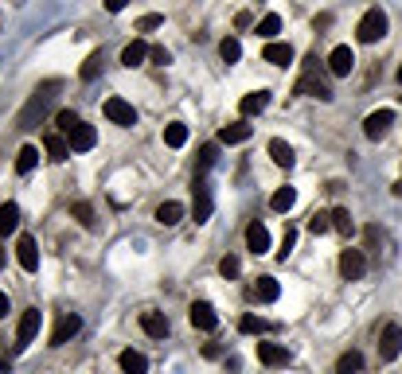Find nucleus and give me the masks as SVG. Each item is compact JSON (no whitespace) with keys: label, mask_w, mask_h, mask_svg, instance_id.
<instances>
[{"label":"nucleus","mask_w":402,"mask_h":374,"mask_svg":"<svg viewBox=\"0 0 402 374\" xmlns=\"http://www.w3.org/2000/svg\"><path fill=\"white\" fill-rule=\"evenodd\" d=\"M55 90H59V82H43L36 94H32V102H27L24 113H20V129H36V121L43 117L51 109V102H55Z\"/></svg>","instance_id":"nucleus-1"},{"label":"nucleus","mask_w":402,"mask_h":374,"mask_svg":"<svg viewBox=\"0 0 402 374\" xmlns=\"http://www.w3.org/2000/svg\"><path fill=\"white\" fill-rule=\"evenodd\" d=\"M387 27H390L387 12H383V8H371V12H364V20L355 27V39H359V43H379V39L387 36Z\"/></svg>","instance_id":"nucleus-2"},{"label":"nucleus","mask_w":402,"mask_h":374,"mask_svg":"<svg viewBox=\"0 0 402 374\" xmlns=\"http://www.w3.org/2000/svg\"><path fill=\"white\" fill-rule=\"evenodd\" d=\"M297 94H309V97H320V102H332V86L317 74V59H305V74L297 82Z\"/></svg>","instance_id":"nucleus-3"},{"label":"nucleus","mask_w":402,"mask_h":374,"mask_svg":"<svg viewBox=\"0 0 402 374\" xmlns=\"http://www.w3.org/2000/svg\"><path fill=\"white\" fill-rule=\"evenodd\" d=\"M390 125H394V109H375V113H367L364 121V137L367 141H383L390 133Z\"/></svg>","instance_id":"nucleus-4"},{"label":"nucleus","mask_w":402,"mask_h":374,"mask_svg":"<svg viewBox=\"0 0 402 374\" xmlns=\"http://www.w3.org/2000/svg\"><path fill=\"white\" fill-rule=\"evenodd\" d=\"M102 113L113 121V125H122V129H129V125H137V109L125 102V97H106V106H102Z\"/></svg>","instance_id":"nucleus-5"},{"label":"nucleus","mask_w":402,"mask_h":374,"mask_svg":"<svg viewBox=\"0 0 402 374\" xmlns=\"http://www.w3.org/2000/svg\"><path fill=\"white\" fill-rule=\"evenodd\" d=\"M402 355V327L399 324H387L383 336H379V359L383 362H394Z\"/></svg>","instance_id":"nucleus-6"},{"label":"nucleus","mask_w":402,"mask_h":374,"mask_svg":"<svg viewBox=\"0 0 402 374\" xmlns=\"http://www.w3.org/2000/svg\"><path fill=\"white\" fill-rule=\"evenodd\" d=\"M192 218L195 222L211 218V187L203 180H192Z\"/></svg>","instance_id":"nucleus-7"},{"label":"nucleus","mask_w":402,"mask_h":374,"mask_svg":"<svg viewBox=\"0 0 402 374\" xmlns=\"http://www.w3.org/2000/svg\"><path fill=\"white\" fill-rule=\"evenodd\" d=\"M16 261H20L24 273H36L39 269V246L32 234H20V242H16Z\"/></svg>","instance_id":"nucleus-8"},{"label":"nucleus","mask_w":402,"mask_h":374,"mask_svg":"<svg viewBox=\"0 0 402 374\" xmlns=\"http://www.w3.org/2000/svg\"><path fill=\"white\" fill-rule=\"evenodd\" d=\"M39 324H43V312H39V308H27V312L20 316V327H16V347H27V343L39 336Z\"/></svg>","instance_id":"nucleus-9"},{"label":"nucleus","mask_w":402,"mask_h":374,"mask_svg":"<svg viewBox=\"0 0 402 374\" xmlns=\"http://www.w3.org/2000/svg\"><path fill=\"white\" fill-rule=\"evenodd\" d=\"M188 320H192V327H199V331H215V327H219V316H215V308H211L208 301H195L192 308H188Z\"/></svg>","instance_id":"nucleus-10"},{"label":"nucleus","mask_w":402,"mask_h":374,"mask_svg":"<svg viewBox=\"0 0 402 374\" xmlns=\"http://www.w3.org/2000/svg\"><path fill=\"white\" fill-rule=\"evenodd\" d=\"M258 362H262V366H289L293 351L281 347V343H258Z\"/></svg>","instance_id":"nucleus-11"},{"label":"nucleus","mask_w":402,"mask_h":374,"mask_svg":"<svg viewBox=\"0 0 402 374\" xmlns=\"http://www.w3.org/2000/svg\"><path fill=\"white\" fill-rule=\"evenodd\" d=\"M67 145H71V152H90V148L98 145L94 125H86V121H78V125L71 129V137H67Z\"/></svg>","instance_id":"nucleus-12"},{"label":"nucleus","mask_w":402,"mask_h":374,"mask_svg":"<svg viewBox=\"0 0 402 374\" xmlns=\"http://www.w3.org/2000/svg\"><path fill=\"white\" fill-rule=\"evenodd\" d=\"M340 273L348 281H359L367 273V257H364V250H344L340 254Z\"/></svg>","instance_id":"nucleus-13"},{"label":"nucleus","mask_w":402,"mask_h":374,"mask_svg":"<svg viewBox=\"0 0 402 374\" xmlns=\"http://www.w3.org/2000/svg\"><path fill=\"white\" fill-rule=\"evenodd\" d=\"M246 250H250V254H258V257L269 250V230H266V222H258V218H254V222L246 226Z\"/></svg>","instance_id":"nucleus-14"},{"label":"nucleus","mask_w":402,"mask_h":374,"mask_svg":"<svg viewBox=\"0 0 402 374\" xmlns=\"http://www.w3.org/2000/svg\"><path fill=\"white\" fill-rule=\"evenodd\" d=\"M352 67H355V51L352 47H336L328 55V71L336 74V78H348V74H352Z\"/></svg>","instance_id":"nucleus-15"},{"label":"nucleus","mask_w":402,"mask_h":374,"mask_svg":"<svg viewBox=\"0 0 402 374\" xmlns=\"http://www.w3.org/2000/svg\"><path fill=\"white\" fill-rule=\"evenodd\" d=\"M78 327H82V320H78L74 312H67L59 324H55V331H51V347H63L71 336H78Z\"/></svg>","instance_id":"nucleus-16"},{"label":"nucleus","mask_w":402,"mask_h":374,"mask_svg":"<svg viewBox=\"0 0 402 374\" xmlns=\"http://www.w3.org/2000/svg\"><path fill=\"white\" fill-rule=\"evenodd\" d=\"M250 125L246 121H231V125H223L219 129V145H243V141H250Z\"/></svg>","instance_id":"nucleus-17"},{"label":"nucleus","mask_w":402,"mask_h":374,"mask_svg":"<svg viewBox=\"0 0 402 374\" xmlns=\"http://www.w3.org/2000/svg\"><path fill=\"white\" fill-rule=\"evenodd\" d=\"M43 152H47V160L63 164V160L71 156V145H67V137H63V133H47V137H43Z\"/></svg>","instance_id":"nucleus-18"},{"label":"nucleus","mask_w":402,"mask_h":374,"mask_svg":"<svg viewBox=\"0 0 402 374\" xmlns=\"http://www.w3.org/2000/svg\"><path fill=\"white\" fill-rule=\"evenodd\" d=\"M141 327H145V336L164 339L168 336V316L164 312H141Z\"/></svg>","instance_id":"nucleus-19"},{"label":"nucleus","mask_w":402,"mask_h":374,"mask_svg":"<svg viewBox=\"0 0 402 374\" xmlns=\"http://www.w3.org/2000/svg\"><path fill=\"white\" fill-rule=\"evenodd\" d=\"M250 296H254V301H262V304H273V301L281 296L278 277H258V285L250 289Z\"/></svg>","instance_id":"nucleus-20"},{"label":"nucleus","mask_w":402,"mask_h":374,"mask_svg":"<svg viewBox=\"0 0 402 374\" xmlns=\"http://www.w3.org/2000/svg\"><path fill=\"white\" fill-rule=\"evenodd\" d=\"M118 366H122L125 374H148V359L141 355V351H133V347L118 355Z\"/></svg>","instance_id":"nucleus-21"},{"label":"nucleus","mask_w":402,"mask_h":374,"mask_svg":"<svg viewBox=\"0 0 402 374\" xmlns=\"http://www.w3.org/2000/svg\"><path fill=\"white\" fill-rule=\"evenodd\" d=\"M269 160H273L278 168H293V164H297V152H293L281 137H273V141H269Z\"/></svg>","instance_id":"nucleus-22"},{"label":"nucleus","mask_w":402,"mask_h":374,"mask_svg":"<svg viewBox=\"0 0 402 374\" xmlns=\"http://www.w3.org/2000/svg\"><path fill=\"white\" fill-rule=\"evenodd\" d=\"M269 106V90H250V94L238 102V109H243V117H254V113H262V109Z\"/></svg>","instance_id":"nucleus-23"},{"label":"nucleus","mask_w":402,"mask_h":374,"mask_svg":"<svg viewBox=\"0 0 402 374\" xmlns=\"http://www.w3.org/2000/svg\"><path fill=\"white\" fill-rule=\"evenodd\" d=\"M262 59L273 62V67H289V62H293V47H289V43H278V39H273V43H266Z\"/></svg>","instance_id":"nucleus-24"},{"label":"nucleus","mask_w":402,"mask_h":374,"mask_svg":"<svg viewBox=\"0 0 402 374\" xmlns=\"http://www.w3.org/2000/svg\"><path fill=\"white\" fill-rule=\"evenodd\" d=\"M145 59H148V43H145V39H133V43L122 51V67H129V71H133V67H141Z\"/></svg>","instance_id":"nucleus-25"},{"label":"nucleus","mask_w":402,"mask_h":374,"mask_svg":"<svg viewBox=\"0 0 402 374\" xmlns=\"http://www.w3.org/2000/svg\"><path fill=\"white\" fill-rule=\"evenodd\" d=\"M164 145L168 148L188 145V125H183V121H168V125H164Z\"/></svg>","instance_id":"nucleus-26"},{"label":"nucleus","mask_w":402,"mask_h":374,"mask_svg":"<svg viewBox=\"0 0 402 374\" xmlns=\"http://www.w3.org/2000/svg\"><path fill=\"white\" fill-rule=\"evenodd\" d=\"M180 218H183V207L176 203V199H168V203L157 207V222H160V226H176Z\"/></svg>","instance_id":"nucleus-27"},{"label":"nucleus","mask_w":402,"mask_h":374,"mask_svg":"<svg viewBox=\"0 0 402 374\" xmlns=\"http://www.w3.org/2000/svg\"><path fill=\"white\" fill-rule=\"evenodd\" d=\"M16 226H20V207L0 203V234H16Z\"/></svg>","instance_id":"nucleus-28"},{"label":"nucleus","mask_w":402,"mask_h":374,"mask_svg":"<svg viewBox=\"0 0 402 374\" xmlns=\"http://www.w3.org/2000/svg\"><path fill=\"white\" fill-rule=\"evenodd\" d=\"M269 207H273V211H281V215H285V211H293V207H297V191H293V187H278V191L269 195Z\"/></svg>","instance_id":"nucleus-29"},{"label":"nucleus","mask_w":402,"mask_h":374,"mask_svg":"<svg viewBox=\"0 0 402 374\" xmlns=\"http://www.w3.org/2000/svg\"><path fill=\"white\" fill-rule=\"evenodd\" d=\"M36 164H39V148L36 145H24V148H20V156H16V172L27 176V172H36Z\"/></svg>","instance_id":"nucleus-30"},{"label":"nucleus","mask_w":402,"mask_h":374,"mask_svg":"<svg viewBox=\"0 0 402 374\" xmlns=\"http://www.w3.org/2000/svg\"><path fill=\"white\" fill-rule=\"evenodd\" d=\"M269 327H273V324H266L262 316H250V312L238 320V331H243V336H262V331H269Z\"/></svg>","instance_id":"nucleus-31"},{"label":"nucleus","mask_w":402,"mask_h":374,"mask_svg":"<svg viewBox=\"0 0 402 374\" xmlns=\"http://www.w3.org/2000/svg\"><path fill=\"white\" fill-rule=\"evenodd\" d=\"M219 160V145H203L199 148V164H195V180H203V172Z\"/></svg>","instance_id":"nucleus-32"},{"label":"nucleus","mask_w":402,"mask_h":374,"mask_svg":"<svg viewBox=\"0 0 402 374\" xmlns=\"http://www.w3.org/2000/svg\"><path fill=\"white\" fill-rule=\"evenodd\" d=\"M359 366H364V355L359 351H344L340 362H336V374H355Z\"/></svg>","instance_id":"nucleus-33"},{"label":"nucleus","mask_w":402,"mask_h":374,"mask_svg":"<svg viewBox=\"0 0 402 374\" xmlns=\"http://www.w3.org/2000/svg\"><path fill=\"white\" fill-rule=\"evenodd\" d=\"M74 125H78V113H74V109H59V113H55V133L71 137Z\"/></svg>","instance_id":"nucleus-34"},{"label":"nucleus","mask_w":402,"mask_h":374,"mask_svg":"<svg viewBox=\"0 0 402 374\" xmlns=\"http://www.w3.org/2000/svg\"><path fill=\"white\" fill-rule=\"evenodd\" d=\"M278 32H281V16L269 12V16H262V20H258V36H262V39H269V43H273V36H278Z\"/></svg>","instance_id":"nucleus-35"},{"label":"nucleus","mask_w":402,"mask_h":374,"mask_svg":"<svg viewBox=\"0 0 402 374\" xmlns=\"http://www.w3.org/2000/svg\"><path fill=\"white\" fill-rule=\"evenodd\" d=\"M332 230H340V234H348V238H352V230H355L352 211H344V207H336V211H332Z\"/></svg>","instance_id":"nucleus-36"},{"label":"nucleus","mask_w":402,"mask_h":374,"mask_svg":"<svg viewBox=\"0 0 402 374\" xmlns=\"http://www.w3.org/2000/svg\"><path fill=\"white\" fill-rule=\"evenodd\" d=\"M71 215L82 222L86 230H94V207L86 203V199H78V203H71Z\"/></svg>","instance_id":"nucleus-37"},{"label":"nucleus","mask_w":402,"mask_h":374,"mask_svg":"<svg viewBox=\"0 0 402 374\" xmlns=\"http://www.w3.org/2000/svg\"><path fill=\"white\" fill-rule=\"evenodd\" d=\"M219 55H223L227 62H238V59H243V43H238L234 36H227V39L219 43Z\"/></svg>","instance_id":"nucleus-38"},{"label":"nucleus","mask_w":402,"mask_h":374,"mask_svg":"<svg viewBox=\"0 0 402 374\" xmlns=\"http://www.w3.org/2000/svg\"><path fill=\"white\" fill-rule=\"evenodd\" d=\"M309 230H313V234H328L332 230V211H317V215L309 218Z\"/></svg>","instance_id":"nucleus-39"},{"label":"nucleus","mask_w":402,"mask_h":374,"mask_svg":"<svg viewBox=\"0 0 402 374\" xmlns=\"http://www.w3.org/2000/svg\"><path fill=\"white\" fill-rule=\"evenodd\" d=\"M238 269H243V261H238L234 254H227V257L219 261V273H223L227 281H234V277H238Z\"/></svg>","instance_id":"nucleus-40"},{"label":"nucleus","mask_w":402,"mask_h":374,"mask_svg":"<svg viewBox=\"0 0 402 374\" xmlns=\"http://www.w3.org/2000/svg\"><path fill=\"white\" fill-rule=\"evenodd\" d=\"M98 71H102V55H90V59L82 62V71H78V74H82V82H94Z\"/></svg>","instance_id":"nucleus-41"},{"label":"nucleus","mask_w":402,"mask_h":374,"mask_svg":"<svg viewBox=\"0 0 402 374\" xmlns=\"http://www.w3.org/2000/svg\"><path fill=\"white\" fill-rule=\"evenodd\" d=\"M293 246H297V226H285V238H281V250H278V257H281V261L289 257V250H293Z\"/></svg>","instance_id":"nucleus-42"},{"label":"nucleus","mask_w":402,"mask_h":374,"mask_svg":"<svg viewBox=\"0 0 402 374\" xmlns=\"http://www.w3.org/2000/svg\"><path fill=\"white\" fill-rule=\"evenodd\" d=\"M148 59L157 62V67H168V62H172V51L168 47H148Z\"/></svg>","instance_id":"nucleus-43"},{"label":"nucleus","mask_w":402,"mask_h":374,"mask_svg":"<svg viewBox=\"0 0 402 374\" xmlns=\"http://www.w3.org/2000/svg\"><path fill=\"white\" fill-rule=\"evenodd\" d=\"M160 24H164V16H157V12L141 16V20H137V32H153V27H160Z\"/></svg>","instance_id":"nucleus-44"},{"label":"nucleus","mask_w":402,"mask_h":374,"mask_svg":"<svg viewBox=\"0 0 402 374\" xmlns=\"http://www.w3.org/2000/svg\"><path fill=\"white\" fill-rule=\"evenodd\" d=\"M125 4L129 0H106V12H125Z\"/></svg>","instance_id":"nucleus-45"},{"label":"nucleus","mask_w":402,"mask_h":374,"mask_svg":"<svg viewBox=\"0 0 402 374\" xmlns=\"http://www.w3.org/2000/svg\"><path fill=\"white\" fill-rule=\"evenodd\" d=\"M223 355V347H215V343H208V347H203V359H219Z\"/></svg>","instance_id":"nucleus-46"},{"label":"nucleus","mask_w":402,"mask_h":374,"mask_svg":"<svg viewBox=\"0 0 402 374\" xmlns=\"http://www.w3.org/2000/svg\"><path fill=\"white\" fill-rule=\"evenodd\" d=\"M332 24V16L328 12H324V16H317V20H313V27H317V32H320V27H328Z\"/></svg>","instance_id":"nucleus-47"},{"label":"nucleus","mask_w":402,"mask_h":374,"mask_svg":"<svg viewBox=\"0 0 402 374\" xmlns=\"http://www.w3.org/2000/svg\"><path fill=\"white\" fill-rule=\"evenodd\" d=\"M4 316H8V296L0 292V320H4Z\"/></svg>","instance_id":"nucleus-48"},{"label":"nucleus","mask_w":402,"mask_h":374,"mask_svg":"<svg viewBox=\"0 0 402 374\" xmlns=\"http://www.w3.org/2000/svg\"><path fill=\"white\" fill-rule=\"evenodd\" d=\"M8 266V254H4V246H0V269Z\"/></svg>","instance_id":"nucleus-49"},{"label":"nucleus","mask_w":402,"mask_h":374,"mask_svg":"<svg viewBox=\"0 0 402 374\" xmlns=\"http://www.w3.org/2000/svg\"><path fill=\"white\" fill-rule=\"evenodd\" d=\"M394 195H399V199H402V180H399V183H394Z\"/></svg>","instance_id":"nucleus-50"},{"label":"nucleus","mask_w":402,"mask_h":374,"mask_svg":"<svg viewBox=\"0 0 402 374\" xmlns=\"http://www.w3.org/2000/svg\"><path fill=\"white\" fill-rule=\"evenodd\" d=\"M394 78H399V82H402V67H399V71H394Z\"/></svg>","instance_id":"nucleus-51"}]
</instances>
